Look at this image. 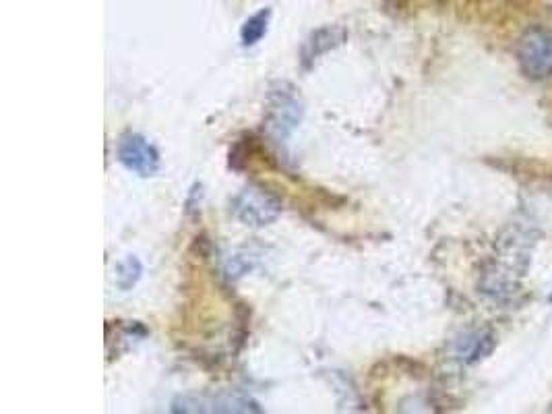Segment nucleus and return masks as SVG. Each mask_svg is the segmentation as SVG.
Masks as SVG:
<instances>
[{
	"label": "nucleus",
	"instance_id": "7ed1b4c3",
	"mask_svg": "<svg viewBox=\"0 0 552 414\" xmlns=\"http://www.w3.org/2000/svg\"><path fill=\"white\" fill-rule=\"evenodd\" d=\"M232 214L242 224L263 228L280 218L282 203L263 189L247 187L232 199Z\"/></svg>",
	"mask_w": 552,
	"mask_h": 414
},
{
	"label": "nucleus",
	"instance_id": "20e7f679",
	"mask_svg": "<svg viewBox=\"0 0 552 414\" xmlns=\"http://www.w3.org/2000/svg\"><path fill=\"white\" fill-rule=\"evenodd\" d=\"M116 158L127 170L137 176H153L160 170V154L143 135L127 133L122 135L116 147Z\"/></svg>",
	"mask_w": 552,
	"mask_h": 414
},
{
	"label": "nucleus",
	"instance_id": "6e6552de",
	"mask_svg": "<svg viewBox=\"0 0 552 414\" xmlns=\"http://www.w3.org/2000/svg\"><path fill=\"white\" fill-rule=\"evenodd\" d=\"M269 17H271V11L263 9V11H259L257 15H253L247 23L242 25V32H240L242 46L249 48V46H255L257 42H261V38L267 34Z\"/></svg>",
	"mask_w": 552,
	"mask_h": 414
},
{
	"label": "nucleus",
	"instance_id": "1a4fd4ad",
	"mask_svg": "<svg viewBox=\"0 0 552 414\" xmlns=\"http://www.w3.org/2000/svg\"><path fill=\"white\" fill-rule=\"evenodd\" d=\"M141 274H143V265H141V261L137 259V257H127L125 261H122L120 265H118V270H116V284H118V288H122V290H131L137 282H139V278H141Z\"/></svg>",
	"mask_w": 552,
	"mask_h": 414
},
{
	"label": "nucleus",
	"instance_id": "423d86ee",
	"mask_svg": "<svg viewBox=\"0 0 552 414\" xmlns=\"http://www.w3.org/2000/svg\"><path fill=\"white\" fill-rule=\"evenodd\" d=\"M346 40V32L342 27H321L317 32L304 42L300 56L304 67H309L311 63H315L317 58L325 52H329L331 48L340 46Z\"/></svg>",
	"mask_w": 552,
	"mask_h": 414
},
{
	"label": "nucleus",
	"instance_id": "f03ea898",
	"mask_svg": "<svg viewBox=\"0 0 552 414\" xmlns=\"http://www.w3.org/2000/svg\"><path fill=\"white\" fill-rule=\"evenodd\" d=\"M519 69L530 79L552 75V34L544 27H532L517 42Z\"/></svg>",
	"mask_w": 552,
	"mask_h": 414
},
{
	"label": "nucleus",
	"instance_id": "0eeeda50",
	"mask_svg": "<svg viewBox=\"0 0 552 414\" xmlns=\"http://www.w3.org/2000/svg\"><path fill=\"white\" fill-rule=\"evenodd\" d=\"M486 336L482 332H466L459 336L453 344V354L457 361L464 363H474L482 359V354H486Z\"/></svg>",
	"mask_w": 552,
	"mask_h": 414
},
{
	"label": "nucleus",
	"instance_id": "9d476101",
	"mask_svg": "<svg viewBox=\"0 0 552 414\" xmlns=\"http://www.w3.org/2000/svg\"><path fill=\"white\" fill-rule=\"evenodd\" d=\"M251 268H253V259L244 257V255H236L226 263V274L230 278H238L242 274H247Z\"/></svg>",
	"mask_w": 552,
	"mask_h": 414
},
{
	"label": "nucleus",
	"instance_id": "f257e3e1",
	"mask_svg": "<svg viewBox=\"0 0 552 414\" xmlns=\"http://www.w3.org/2000/svg\"><path fill=\"white\" fill-rule=\"evenodd\" d=\"M302 114H304L302 102L298 100L292 85L280 83L278 87H273L267 102L265 125L275 139L278 141L288 139L300 125Z\"/></svg>",
	"mask_w": 552,
	"mask_h": 414
},
{
	"label": "nucleus",
	"instance_id": "39448f33",
	"mask_svg": "<svg viewBox=\"0 0 552 414\" xmlns=\"http://www.w3.org/2000/svg\"><path fill=\"white\" fill-rule=\"evenodd\" d=\"M255 402L244 398H180L174 402V412H259Z\"/></svg>",
	"mask_w": 552,
	"mask_h": 414
}]
</instances>
